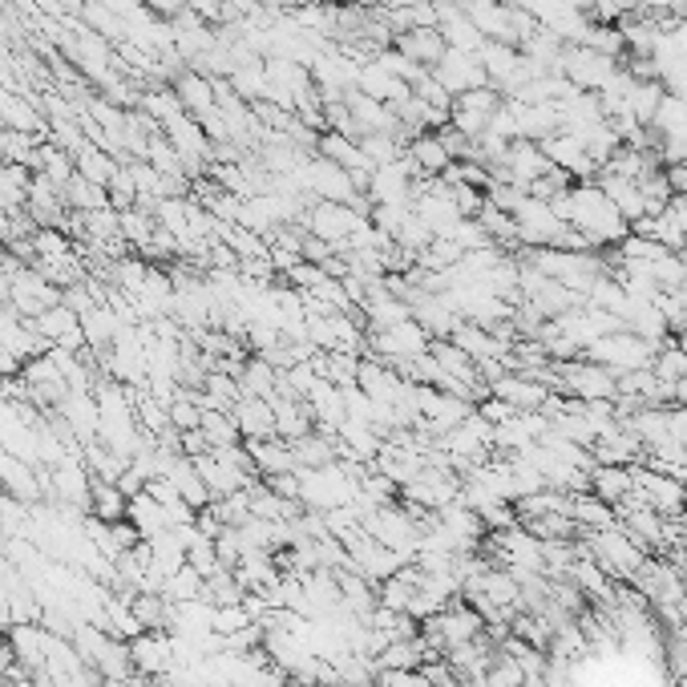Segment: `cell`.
Returning a JSON list of instances; mask_svg holds the SVG:
<instances>
[{"instance_id":"19","label":"cell","mask_w":687,"mask_h":687,"mask_svg":"<svg viewBox=\"0 0 687 687\" xmlns=\"http://www.w3.org/2000/svg\"><path fill=\"white\" fill-rule=\"evenodd\" d=\"M125 506H130V498H125L113 481H101V477L89 481V518L113 525V522H122L125 518Z\"/></svg>"},{"instance_id":"31","label":"cell","mask_w":687,"mask_h":687,"mask_svg":"<svg viewBox=\"0 0 687 687\" xmlns=\"http://www.w3.org/2000/svg\"><path fill=\"white\" fill-rule=\"evenodd\" d=\"M667 187L672 195H687V166H667Z\"/></svg>"},{"instance_id":"8","label":"cell","mask_w":687,"mask_h":687,"mask_svg":"<svg viewBox=\"0 0 687 687\" xmlns=\"http://www.w3.org/2000/svg\"><path fill=\"white\" fill-rule=\"evenodd\" d=\"M489 397L506 400V405H510V409H518V412H538L542 405H546L550 388L542 385V380H534V376L506 373V376H498V380L489 385Z\"/></svg>"},{"instance_id":"24","label":"cell","mask_w":687,"mask_h":687,"mask_svg":"<svg viewBox=\"0 0 687 687\" xmlns=\"http://www.w3.org/2000/svg\"><path fill=\"white\" fill-rule=\"evenodd\" d=\"M65 207L69 211H101V207H110V190L89 182L86 175H74L65 182Z\"/></svg>"},{"instance_id":"27","label":"cell","mask_w":687,"mask_h":687,"mask_svg":"<svg viewBox=\"0 0 687 687\" xmlns=\"http://www.w3.org/2000/svg\"><path fill=\"white\" fill-rule=\"evenodd\" d=\"M663 93H667L663 81H635V86H631V118H635L639 125H651Z\"/></svg>"},{"instance_id":"33","label":"cell","mask_w":687,"mask_h":687,"mask_svg":"<svg viewBox=\"0 0 687 687\" xmlns=\"http://www.w3.org/2000/svg\"><path fill=\"white\" fill-rule=\"evenodd\" d=\"M0 687H9V679H0Z\"/></svg>"},{"instance_id":"20","label":"cell","mask_w":687,"mask_h":687,"mask_svg":"<svg viewBox=\"0 0 687 687\" xmlns=\"http://www.w3.org/2000/svg\"><path fill=\"white\" fill-rule=\"evenodd\" d=\"M29 182H33V170L16 163H0V211L21 214L29 199Z\"/></svg>"},{"instance_id":"14","label":"cell","mask_w":687,"mask_h":687,"mask_svg":"<svg viewBox=\"0 0 687 687\" xmlns=\"http://www.w3.org/2000/svg\"><path fill=\"white\" fill-rule=\"evenodd\" d=\"M315 154L320 158H328V163H336V166H344V170H373L368 166V158L361 154V142L356 137H344V134H336V130H324V134L315 137Z\"/></svg>"},{"instance_id":"10","label":"cell","mask_w":687,"mask_h":687,"mask_svg":"<svg viewBox=\"0 0 687 687\" xmlns=\"http://www.w3.org/2000/svg\"><path fill=\"white\" fill-rule=\"evenodd\" d=\"M231 417H235L239 437H243V441H267V437H275V409H272V400L243 397L235 405V409H231Z\"/></svg>"},{"instance_id":"18","label":"cell","mask_w":687,"mask_h":687,"mask_svg":"<svg viewBox=\"0 0 687 687\" xmlns=\"http://www.w3.org/2000/svg\"><path fill=\"white\" fill-rule=\"evenodd\" d=\"M29 328L37 332L41 340H49V344H62V340H69L74 332H81V320H77L74 308H65V303H53V308H45L41 315H33L29 320Z\"/></svg>"},{"instance_id":"9","label":"cell","mask_w":687,"mask_h":687,"mask_svg":"<svg viewBox=\"0 0 687 687\" xmlns=\"http://www.w3.org/2000/svg\"><path fill=\"white\" fill-rule=\"evenodd\" d=\"M437 29L445 49H462V53H477L486 45V37L477 33V25L469 21V13H462L457 4H437Z\"/></svg>"},{"instance_id":"12","label":"cell","mask_w":687,"mask_h":687,"mask_svg":"<svg viewBox=\"0 0 687 687\" xmlns=\"http://www.w3.org/2000/svg\"><path fill=\"white\" fill-rule=\"evenodd\" d=\"M599 187H602V195L619 207V214H623L627 223H635V219L647 214V199H643V190H639L635 178H619V175L599 170Z\"/></svg>"},{"instance_id":"13","label":"cell","mask_w":687,"mask_h":687,"mask_svg":"<svg viewBox=\"0 0 687 687\" xmlns=\"http://www.w3.org/2000/svg\"><path fill=\"white\" fill-rule=\"evenodd\" d=\"M392 49H400L417 65L433 69V65L441 62V53H445V41H441V29H409V33H397V37H392Z\"/></svg>"},{"instance_id":"25","label":"cell","mask_w":687,"mask_h":687,"mask_svg":"<svg viewBox=\"0 0 687 687\" xmlns=\"http://www.w3.org/2000/svg\"><path fill=\"white\" fill-rule=\"evenodd\" d=\"M37 170H41V175H49L53 182L65 190V182L77 175V163H74V154L62 151L57 142H41V146H37ZM37 170H33V175H37Z\"/></svg>"},{"instance_id":"28","label":"cell","mask_w":687,"mask_h":687,"mask_svg":"<svg viewBox=\"0 0 687 687\" xmlns=\"http://www.w3.org/2000/svg\"><path fill=\"white\" fill-rule=\"evenodd\" d=\"M202 433H207V441H211V450H219V445H239V425L235 417L223 409H207L202 412Z\"/></svg>"},{"instance_id":"2","label":"cell","mask_w":687,"mask_h":687,"mask_svg":"<svg viewBox=\"0 0 687 687\" xmlns=\"http://www.w3.org/2000/svg\"><path fill=\"white\" fill-rule=\"evenodd\" d=\"M513 226H518V243L522 247H558L566 235V223L554 214V207L534 195H522L513 207Z\"/></svg>"},{"instance_id":"22","label":"cell","mask_w":687,"mask_h":687,"mask_svg":"<svg viewBox=\"0 0 687 687\" xmlns=\"http://www.w3.org/2000/svg\"><path fill=\"white\" fill-rule=\"evenodd\" d=\"M81 25L86 29H93L101 41H110V45H122L125 41V21H122V13H113L110 4H101V0H86L81 4Z\"/></svg>"},{"instance_id":"1","label":"cell","mask_w":687,"mask_h":687,"mask_svg":"<svg viewBox=\"0 0 687 687\" xmlns=\"http://www.w3.org/2000/svg\"><path fill=\"white\" fill-rule=\"evenodd\" d=\"M550 207H554V214H558L566 226L583 231V235L590 239V247L623 243V239L631 235V223H627L623 214H619V207L602 195L599 182H575V187L563 190Z\"/></svg>"},{"instance_id":"15","label":"cell","mask_w":687,"mask_h":687,"mask_svg":"<svg viewBox=\"0 0 687 687\" xmlns=\"http://www.w3.org/2000/svg\"><path fill=\"white\" fill-rule=\"evenodd\" d=\"M405 154H409L412 163H417V170H421V175H433V178L445 175V170H450V163H453L437 130H429V134H417L409 142V146H405Z\"/></svg>"},{"instance_id":"6","label":"cell","mask_w":687,"mask_h":687,"mask_svg":"<svg viewBox=\"0 0 687 687\" xmlns=\"http://www.w3.org/2000/svg\"><path fill=\"white\" fill-rule=\"evenodd\" d=\"M429 74L437 77L453 98H462V93H469V89L489 86V77H486V69H481V62H477V53H462V49H445L441 53V62L433 65Z\"/></svg>"},{"instance_id":"5","label":"cell","mask_w":687,"mask_h":687,"mask_svg":"<svg viewBox=\"0 0 687 687\" xmlns=\"http://www.w3.org/2000/svg\"><path fill=\"white\" fill-rule=\"evenodd\" d=\"M501 93L494 86H481V89H469L462 98H453V113H450V125L457 134L465 137H481L494 122V113L501 110Z\"/></svg>"},{"instance_id":"30","label":"cell","mask_w":687,"mask_h":687,"mask_svg":"<svg viewBox=\"0 0 687 687\" xmlns=\"http://www.w3.org/2000/svg\"><path fill=\"white\" fill-rule=\"evenodd\" d=\"M154 16H163V21H175L182 9H187V0H142Z\"/></svg>"},{"instance_id":"21","label":"cell","mask_w":687,"mask_h":687,"mask_svg":"<svg viewBox=\"0 0 687 687\" xmlns=\"http://www.w3.org/2000/svg\"><path fill=\"white\" fill-rule=\"evenodd\" d=\"M356 89H361L364 98H376V101H397L400 93H409L412 86H405V81H397V77L388 74V69H380L376 62H364L361 65V77H356Z\"/></svg>"},{"instance_id":"32","label":"cell","mask_w":687,"mask_h":687,"mask_svg":"<svg viewBox=\"0 0 687 687\" xmlns=\"http://www.w3.org/2000/svg\"><path fill=\"white\" fill-rule=\"evenodd\" d=\"M445 687H465V684H462V679H450V684H445Z\"/></svg>"},{"instance_id":"29","label":"cell","mask_w":687,"mask_h":687,"mask_svg":"<svg viewBox=\"0 0 687 687\" xmlns=\"http://www.w3.org/2000/svg\"><path fill=\"white\" fill-rule=\"evenodd\" d=\"M263 486L272 489V494H279V498L300 501V474H272L263 477Z\"/></svg>"},{"instance_id":"11","label":"cell","mask_w":687,"mask_h":687,"mask_svg":"<svg viewBox=\"0 0 687 687\" xmlns=\"http://www.w3.org/2000/svg\"><path fill=\"white\" fill-rule=\"evenodd\" d=\"M170 86H175L178 101H182V110H187L195 122H202L207 113L219 110V106H214V81H211V77L195 74V69H182V74H178Z\"/></svg>"},{"instance_id":"26","label":"cell","mask_w":687,"mask_h":687,"mask_svg":"<svg viewBox=\"0 0 687 687\" xmlns=\"http://www.w3.org/2000/svg\"><path fill=\"white\" fill-rule=\"evenodd\" d=\"M651 373L660 376L663 385H675V380H684L687 376V352L675 344V340H663L660 352H655V361H651Z\"/></svg>"},{"instance_id":"4","label":"cell","mask_w":687,"mask_h":687,"mask_svg":"<svg viewBox=\"0 0 687 687\" xmlns=\"http://www.w3.org/2000/svg\"><path fill=\"white\" fill-rule=\"evenodd\" d=\"M364 214L356 211V207H348V202H324L315 199L312 207H308V214H303V231L312 239H324V243H332V247H344L348 243V235L361 226Z\"/></svg>"},{"instance_id":"7","label":"cell","mask_w":687,"mask_h":687,"mask_svg":"<svg viewBox=\"0 0 687 687\" xmlns=\"http://www.w3.org/2000/svg\"><path fill=\"white\" fill-rule=\"evenodd\" d=\"M538 146H542V154L550 158V166L566 170V175L575 178V182H590V178L599 175V166L590 163L587 146H583V142H578L575 134H566V130L550 134L546 142H538Z\"/></svg>"},{"instance_id":"3","label":"cell","mask_w":687,"mask_h":687,"mask_svg":"<svg viewBox=\"0 0 687 687\" xmlns=\"http://www.w3.org/2000/svg\"><path fill=\"white\" fill-rule=\"evenodd\" d=\"M619 69H623L619 57L590 49V45H566L563 57H558V74L570 77V81H575L578 89H587V93H599Z\"/></svg>"},{"instance_id":"16","label":"cell","mask_w":687,"mask_h":687,"mask_svg":"<svg viewBox=\"0 0 687 687\" xmlns=\"http://www.w3.org/2000/svg\"><path fill=\"white\" fill-rule=\"evenodd\" d=\"M647 130L660 142H687V101L675 98V93H663L660 110H655Z\"/></svg>"},{"instance_id":"23","label":"cell","mask_w":687,"mask_h":687,"mask_svg":"<svg viewBox=\"0 0 687 687\" xmlns=\"http://www.w3.org/2000/svg\"><path fill=\"white\" fill-rule=\"evenodd\" d=\"M125 518L137 525V534H142V538H154V534H163V530H170V522H166V510L151 498V494H137V498H130V506H125Z\"/></svg>"},{"instance_id":"17","label":"cell","mask_w":687,"mask_h":687,"mask_svg":"<svg viewBox=\"0 0 687 687\" xmlns=\"http://www.w3.org/2000/svg\"><path fill=\"white\" fill-rule=\"evenodd\" d=\"M631 489H635L631 465H595V469H590V494H599L607 506H619Z\"/></svg>"}]
</instances>
